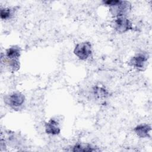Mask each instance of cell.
Segmentation results:
<instances>
[{"mask_svg": "<svg viewBox=\"0 0 152 152\" xmlns=\"http://www.w3.org/2000/svg\"><path fill=\"white\" fill-rule=\"evenodd\" d=\"M103 4L109 7V11L114 17L125 16L131 10V5L128 1L120 0L103 1Z\"/></svg>", "mask_w": 152, "mask_h": 152, "instance_id": "cell-1", "label": "cell"}, {"mask_svg": "<svg viewBox=\"0 0 152 152\" xmlns=\"http://www.w3.org/2000/svg\"><path fill=\"white\" fill-rule=\"evenodd\" d=\"M21 55V49L18 46H12L5 51L4 55L5 64L12 71H18L20 68L19 58Z\"/></svg>", "mask_w": 152, "mask_h": 152, "instance_id": "cell-2", "label": "cell"}, {"mask_svg": "<svg viewBox=\"0 0 152 152\" xmlns=\"http://www.w3.org/2000/svg\"><path fill=\"white\" fill-rule=\"evenodd\" d=\"M74 53L80 60L88 59L92 54L91 44L87 41L77 44L74 49Z\"/></svg>", "mask_w": 152, "mask_h": 152, "instance_id": "cell-3", "label": "cell"}, {"mask_svg": "<svg viewBox=\"0 0 152 152\" xmlns=\"http://www.w3.org/2000/svg\"><path fill=\"white\" fill-rule=\"evenodd\" d=\"M5 103L13 109H19L25 102V96L20 92L11 93L5 98Z\"/></svg>", "mask_w": 152, "mask_h": 152, "instance_id": "cell-4", "label": "cell"}, {"mask_svg": "<svg viewBox=\"0 0 152 152\" xmlns=\"http://www.w3.org/2000/svg\"><path fill=\"white\" fill-rule=\"evenodd\" d=\"M113 27L119 33H124L133 28L132 22L125 16L116 17L113 23Z\"/></svg>", "mask_w": 152, "mask_h": 152, "instance_id": "cell-5", "label": "cell"}, {"mask_svg": "<svg viewBox=\"0 0 152 152\" xmlns=\"http://www.w3.org/2000/svg\"><path fill=\"white\" fill-rule=\"evenodd\" d=\"M149 59V55L146 52H138L132 56L129 65L137 69H142L145 66Z\"/></svg>", "mask_w": 152, "mask_h": 152, "instance_id": "cell-6", "label": "cell"}, {"mask_svg": "<svg viewBox=\"0 0 152 152\" xmlns=\"http://www.w3.org/2000/svg\"><path fill=\"white\" fill-rule=\"evenodd\" d=\"M45 132L46 134L56 135L61 132V128L58 122L55 119H50L45 124Z\"/></svg>", "mask_w": 152, "mask_h": 152, "instance_id": "cell-7", "label": "cell"}, {"mask_svg": "<svg viewBox=\"0 0 152 152\" xmlns=\"http://www.w3.org/2000/svg\"><path fill=\"white\" fill-rule=\"evenodd\" d=\"M151 131V127L148 124H140L135 126L134 129V131L137 135L141 138L150 137Z\"/></svg>", "mask_w": 152, "mask_h": 152, "instance_id": "cell-8", "label": "cell"}, {"mask_svg": "<svg viewBox=\"0 0 152 152\" xmlns=\"http://www.w3.org/2000/svg\"><path fill=\"white\" fill-rule=\"evenodd\" d=\"M99 150L87 143H77L72 147V151H95Z\"/></svg>", "mask_w": 152, "mask_h": 152, "instance_id": "cell-9", "label": "cell"}, {"mask_svg": "<svg viewBox=\"0 0 152 152\" xmlns=\"http://www.w3.org/2000/svg\"><path fill=\"white\" fill-rule=\"evenodd\" d=\"M93 94L97 99H104L107 97L109 95V92L107 90L102 86H95L93 88Z\"/></svg>", "mask_w": 152, "mask_h": 152, "instance_id": "cell-10", "label": "cell"}, {"mask_svg": "<svg viewBox=\"0 0 152 152\" xmlns=\"http://www.w3.org/2000/svg\"><path fill=\"white\" fill-rule=\"evenodd\" d=\"M12 10L10 8H4L1 9V18L2 20H7L10 18L12 15Z\"/></svg>", "mask_w": 152, "mask_h": 152, "instance_id": "cell-11", "label": "cell"}]
</instances>
